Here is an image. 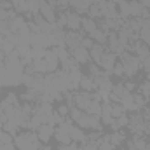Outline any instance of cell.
<instances>
[{"mask_svg": "<svg viewBox=\"0 0 150 150\" xmlns=\"http://www.w3.org/2000/svg\"><path fill=\"white\" fill-rule=\"evenodd\" d=\"M140 63H142V68H143V70H145V72L149 74V72H150V56L143 58V59H142Z\"/></svg>", "mask_w": 150, "mask_h": 150, "instance_id": "33", "label": "cell"}, {"mask_svg": "<svg viewBox=\"0 0 150 150\" xmlns=\"http://www.w3.org/2000/svg\"><path fill=\"white\" fill-rule=\"evenodd\" d=\"M67 26H68L72 32H80V30H82V16H80L79 12H68Z\"/></svg>", "mask_w": 150, "mask_h": 150, "instance_id": "10", "label": "cell"}, {"mask_svg": "<svg viewBox=\"0 0 150 150\" xmlns=\"http://www.w3.org/2000/svg\"><path fill=\"white\" fill-rule=\"evenodd\" d=\"M112 93L115 94V96H117V98H119V100H122L124 96H127V94H131V93L127 91V87H126V84H122V82H120V84H115V86H113V87H112Z\"/></svg>", "mask_w": 150, "mask_h": 150, "instance_id": "22", "label": "cell"}, {"mask_svg": "<svg viewBox=\"0 0 150 150\" xmlns=\"http://www.w3.org/2000/svg\"><path fill=\"white\" fill-rule=\"evenodd\" d=\"M70 110H72V108H70V107H68L67 103H61V105H59V107L56 108V112L59 113V115H61L63 119H67V117H70Z\"/></svg>", "mask_w": 150, "mask_h": 150, "instance_id": "28", "label": "cell"}, {"mask_svg": "<svg viewBox=\"0 0 150 150\" xmlns=\"http://www.w3.org/2000/svg\"><path fill=\"white\" fill-rule=\"evenodd\" d=\"M68 131H70V138H72V142L75 143H82V142H86V133H84V129L82 127H79L77 124H70V127H68Z\"/></svg>", "mask_w": 150, "mask_h": 150, "instance_id": "13", "label": "cell"}, {"mask_svg": "<svg viewBox=\"0 0 150 150\" xmlns=\"http://www.w3.org/2000/svg\"><path fill=\"white\" fill-rule=\"evenodd\" d=\"M129 124V115H126V113H122V115H119V117H115L112 122V127L113 131H119V129H122V127H126Z\"/></svg>", "mask_w": 150, "mask_h": 150, "instance_id": "18", "label": "cell"}, {"mask_svg": "<svg viewBox=\"0 0 150 150\" xmlns=\"http://www.w3.org/2000/svg\"><path fill=\"white\" fill-rule=\"evenodd\" d=\"M96 28H98L96 19H93V18H89V16H84V18H82V32H84V33L91 35Z\"/></svg>", "mask_w": 150, "mask_h": 150, "instance_id": "17", "label": "cell"}, {"mask_svg": "<svg viewBox=\"0 0 150 150\" xmlns=\"http://www.w3.org/2000/svg\"><path fill=\"white\" fill-rule=\"evenodd\" d=\"M4 126V119H2V115H0V127Z\"/></svg>", "mask_w": 150, "mask_h": 150, "instance_id": "36", "label": "cell"}, {"mask_svg": "<svg viewBox=\"0 0 150 150\" xmlns=\"http://www.w3.org/2000/svg\"><path fill=\"white\" fill-rule=\"evenodd\" d=\"M86 37L84 35V32L80 30V32H65V45H67V49L70 51V49H74L77 45H80V42H82V38Z\"/></svg>", "mask_w": 150, "mask_h": 150, "instance_id": "4", "label": "cell"}, {"mask_svg": "<svg viewBox=\"0 0 150 150\" xmlns=\"http://www.w3.org/2000/svg\"><path fill=\"white\" fill-rule=\"evenodd\" d=\"M80 45H82V47H86V49H91V47L94 45V40H93V38L89 37V35H87V37H84V38H82Z\"/></svg>", "mask_w": 150, "mask_h": 150, "instance_id": "32", "label": "cell"}, {"mask_svg": "<svg viewBox=\"0 0 150 150\" xmlns=\"http://www.w3.org/2000/svg\"><path fill=\"white\" fill-rule=\"evenodd\" d=\"M89 37L93 38L96 44H103V45H107V38H108V33H107V32H103L101 28H96V30H94V32H93Z\"/></svg>", "mask_w": 150, "mask_h": 150, "instance_id": "19", "label": "cell"}, {"mask_svg": "<svg viewBox=\"0 0 150 150\" xmlns=\"http://www.w3.org/2000/svg\"><path fill=\"white\" fill-rule=\"evenodd\" d=\"M40 16L44 18V19H47L49 23H56V19H58V16H56V11H54V7H51L45 0H40Z\"/></svg>", "mask_w": 150, "mask_h": 150, "instance_id": "8", "label": "cell"}, {"mask_svg": "<svg viewBox=\"0 0 150 150\" xmlns=\"http://www.w3.org/2000/svg\"><path fill=\"white\" fill-rule=\"evenodd\" d=\"M113 75H117V77H126V72H124V67H122V63L120 61H117L115 63V67H113Z\"/></svg>", "mask_w": 150, "mask_h": 150, "instance_id": "30", "label": "cell"}, {"mask_svg": "<svg viewBox=\"0 0 150 150\" xmlns=\"http://www.w3.org/2000/svg\"><path fill=\"white\" fill-rule=\"evenodd\" d=\"M58 150H80V145L72 142V143H67V145H59Z\"/></svg>", "mask_w": 150, "mask_h": 150, "instance_id": "31", "label": "cell"}, {"mask_svg": "<svg viewBox=\"0 0 150 150\" xmlns=\"http://www.w3.org/2000/svg\"><path fill=\"white\" fill-rule=\"evenodd\" d=\"M126 140H127V136H126V133L124 131H112V133H108V142L112 143L115 149H119V147H122L124 143H126Z\"/></svg>", "mask_w": 150, "mask_h": 150, "instance_id": "12", "label": "cell"}, {"mask_svg": "<svg viewBox=\"0 0 150 150\" xmlns=\"http://www.w3.org/2000/svg\"><path fill=\"white\" fill-rule=\"evenodd\" d=\"M18 12H26V0H9Z\"/></svg>", "mask_w": 150, "mask_h": 150, "instance_id": "27", "label": "cell"}, {"mask_svg": "<svg viewBox=\"0 0 150 150\" xmlns=\"http://www.w3.org/2000/svg\"><path fill=\"white\" fill-rule=\"evenodd\" d=\"M68 5H70V0H58V7H59V9H63V11H65Z\"/></svg>", "mask_w": 150, "mask_h": 150, "instance_id": "34", "label": "cell"}, {"mask_svg": "<svg viewBox=\"0 0 150 150\" xmlns=\"http://www.w3.org/2000/svg\"><path fill=\"white\" fill-rule=\"evenodd\" d=\"M105 51H107V45H103V44H96V42H94V45L89 49V58H91V61L98 65L100 59H101V56L105 54Z\"/></svg>", "mask_w": 150, "mask_h": 150, "instance_id": "11", "label": "cell"}, {"mask_svg": "<svg viewBox=\"0 0 150 150\" xmlns=\"http://www.w3.org/2000/svg\"><path fill=\"white\" fill-rule=\"evenodd\" d=\"M120 63L124 67V72L126 77H134L138 74V70L142 68V63H140V58L136 54H131L129 51H124L120 54Z\"/></svg>", "mask_w": 150, "mask_h": 150, "instance_id": "3", "label": "cell"}, {"mask_svg": "<svg viewBox=\"0 0 150 150\" xmlns=\"http://www.w3.org/2000/svg\"><path fill=\"white\" fill-rule=\"evenodd\" d=\"M26 14H40V0H26Z\"/></svg>", "mask_w": 150, "mask_h": 150, "instance_id": "21", "label": "cell"}, {"mask_svg": "<svg viewBox=\"0 0 150 150\" xmlns=\"http://www.w3.org/2000/svg\"><path fill=\"white\" fill-rule=\"evenodd\" d=\"M38 150H52V149H51V147H45V145H42Z\"/></svg>", "mask_w": 150, "mask_h": 150, "instance_id": "35", "label": "cell"}, {"mask_svg": "<svg viewBox=\"0 0 150 150\" xmlns=\"http://www.w3.org/2000/svg\"><path fill=\"white\" fill-rule=\"evenodd\" d=\"M138 35H140V40H142V42H145V44L150 45V28L142 26V30L138 32Z\"/></svg>", "mask_w": 150, "mask_h": 150, "instance_id": "26", "label": "cell"}, {"mask_svg": "<svg viewBox=\"0 0 150 150\" xmlns=\"http://www.w3.org/2000/svg\"><path fill=\"white\" fill-rule=\"evenodd\" d=\"M87 113H91V115H100V113H101V103L96 101V100H93L91 105H89V108H87Z\"/></svg>", "mask_w": 150, "mask_h": 150, "instance_id": "25", "label": "cell"}, {"mask_svg": "<svg viewBox=\"0 0 150 150\" xmlns=\"http://www.w3.org/2000/svg\"><path fill=\"white\" fill-rule=\"evenodd\" d=\"M115 63H117V56L107 49V51H105V54L101 56V59H100V63H98V65L101 67V70H103V72L110 74V72L113 70V67H115Z\"/></svg>", "mask_w": 150, "mask_h": 150, "instance_id": "5", "label": "cell"}, {"mask_svg": "<svg viewBox=\"0 0 150 150\" xmlns=\"http://www.w3.org/2000/svg\"><path fill=\"white\" fill-rule=\"evenodd\" d=\"M67 21H68V12H67V11H63V12L58 16V19H56V25L61 28V26H67Z\"/></svg>", "mask_w": 150, "mask_h": 150, "instance_id": "29", "label": "cell"}, {"mask_svg": "<svg viewBox=\"0 0 150 150\" xmlns=\"http://www.w3.org/2000/svg\"><path fill=\"white\" fill-rule=\"evenodd\" d=\"M127 11H129V18H140L143 5L140 0H131V2H127Z\"/></svg>", "mask_w": 150, "mask_h": 150, "instance_id": "15", "label": "cell"}, {"mask_svg": "<svg viewBox=\"0 0 150 150\" xmlns=\"http://www.w3.org/2000/svg\"><path fill=\"white\" fill-rule=\"evenodd\" d=\"M68 80H70V91L79 89L80 80H82V72H80V68H74V70H70V72H68Z\"/></svg>", "mask_w": 150, "mask_h": 150, "instance_id": "14", "label": "cell"}, {"mask_svg": "<svg viewBox=\"0 0 150 150\" xmlns=\"http://www.w3.org/2000/svg\"><path fill=\"white\" fill-rule=\"evenodd\" d=\"M136 89H138V94H142L145 100H150V82L149 80L140 82V84L136 86Z\"/></svg>", "mask_w": 150, "mask_h": 150, "instance_id": "23", "label": "cell"}, {"mask_svg": "<svg viewBox=\"0 0 150 150\" xmlns=\"http://www.w3.org/2000/svg\"><path fill=\"white\" fill-rule=\"evenodd\" d=\"M115 150H127V149H122V147H119V149H115Z\"/></svg>", "mask_w": 150, "mask_h": 150, "instance_id": "38", "label": "cell"}, {"mask_svg": "<svg viewBox=\"0 0 150 150\" xmlns=\"http://www.w3.org/2000/svg\"><path fill=\"white\" fill-rule=\"evenodd\" d=\"M44 61H45V65H47V74H51V72H56V70H58L59 59H58V56H56L54 49H47Z\"/></svg>", "mask_w": 150, "mask_h": 150, "instance_id": "9", "label": "cell"}, {"mask_svg": "<svg viewBox=\"0 0 150 150\" xmlns=\"http://www.w3.org/2000/svg\"><path fill=\"white\" fill-rule=\"evenodd\" d=\"M79 89H82V91H86V93H94V91H96L94 79H93V77H89V75H82V80H80Z\"/></svg>", "mask_w": 150, "mask_h": 150, "instance_id": "16", "label": "cell"}, {"mask_svg": "<svg viewBox=\"0 0 150 150\" xmlns=\"http://www.w3.org/2000/svg\"><path fill=\"white\" fill-rule=\"evenodd\" d=\"M54 131H56V127L54 126H51V124H42V126H38L37 129H35V133H37L38 140L42 142V143H49V140L54 136Z\"/></svg>", "mask_w": 150, "mask_h": 150, "instance_id": "6", "label": "cell"}, {"mask_svg": "<svg viewBox=\"0 0 150 150\" xmlns=\"http://www.w3.org/2000/svg\"><path fill=\"white\" fill-rule=\"evenodd\" d=\"M147 80H149V82H150V72H149V74H147Z\"/></svg>", "mask_w": 150, "mask_h": 150, "instance_id": "37", "label": "cell"}, {"mask_svg": "<svg viewBox=\"0 0 150 150\" xmlns=\"http://www.w3.org/2000/svg\"><path fill=\"white\" fill-rule=\"evenodd\" d=\"M14 147L18 150H38L42 147V142L38 140L37 133L23 131V133L14 134Z\"/></svg>", "mask_w": 150, "mask_h": 150, "instance_id": "2", "label": "cell"}, {"mask_svg": "<svg viewBox=\"0 0 150 150\" xmlns=\"http://www.w3.org/2000/svg\"><path fill=\"white\" fill-rule=\"evenodd\" d=\"M70 56L74 58L79 65H84V63L91 61V58H89V49H86V47H82V45H77L74 49H70Z\"/></svg>", "mask_w": 150, "mask_h": 150, "instance_id": "7", "label": "cell"}, {"mask_svg": "<svg viewBox=\"0 0 150 150\" xmlns=\"http://www.w3.org/2000/svg\"><path fill=\"white\" fill-rule=\"evenodd\" d=\"M70 119H72L74 124H77L82 129H101L100 115H91V113L84 112V110H80L77 107H74L70 110Z\"/></svg>", "mask_w": 150, "mask_h": 150, "instance_id": "1", "label": "cell"}, {"mask_svg": "<svg viewBox=\"0 0 150 150\" xmlns=\"http://www.w3.org/2000/svg\"><path fill=\"white\" fill-rule=\"evenodd\" d=\"M45 52H47L45 47H42V45H32L30 56H32V59H44L45 58Z\"/></svg>", "mask_w": 150, "mask_h": 150, "instance_id": "20", "label": "cell"}, {"mask_svg": "<svg viewBox=\"0 0 150 150\" xmlns=\"http://www.w3.org/2000/svg\"><path fill=\"white\" fill-rule=\"evenodd\" d=\"M89 77H93V79H96V77H100V75H103L105 72L101 70V67L100 65H96V63H89Z\"/></svg>", "mask_w": 150, "mask_h": 150, "instance_id": "24", "label": "cell"}]
</instances>
